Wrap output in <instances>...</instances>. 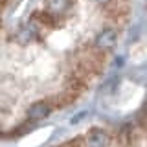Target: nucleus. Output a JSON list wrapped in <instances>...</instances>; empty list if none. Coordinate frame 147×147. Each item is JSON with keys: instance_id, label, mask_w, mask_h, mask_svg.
<instances>
[{"instance_id": "2", "label": "nucleus", "mask_w": 147, "mask_h": 147, "mask_svg": "<svg viewBox=\"0 0 147 147\" xmlns=\"http://www.w3.org/2000/svg\"><path fill=\"white\" fill-rule=\"evenodd\" d=\"M92 2H96L98 6H109V4L112 2V0H92Z\"/></svg>"}, {"instance_id": "1", "label": "nucleus", "mask_w": 147, "mask_h": 147, "mask_svg": "<svg viewBox=\"0 0 147 147\" xmlns=\"http://www.w3.org/2000/svg\"><path fill=\"white\" fill-rule=\"evenodd\" d=\"M46 147H147V110L90 121Z\"/></svg>"}]
</instances>
